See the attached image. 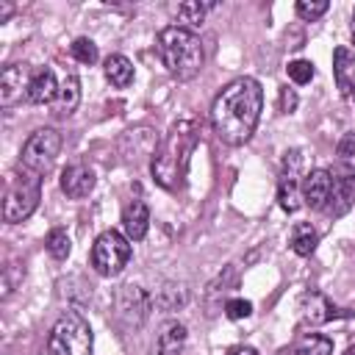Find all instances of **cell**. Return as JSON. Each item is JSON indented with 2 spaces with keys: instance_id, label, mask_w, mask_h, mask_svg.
Instances as JSON below:
<instances>
[{
  "instance_id": "1",
  "label": "cell",
  "mask_w": 355,
  "mask_h": 355,
  "mask_svg": "<svg viewBox=\"0 0 355 355\" xmlns=\"http://www.w3.org/2000/svg\"><path fill=\"white\" fill-rule=\"evenodd\" d=\"M261 108H263L261 83L255 78H236L216 94V100L211 105L214 133L225 144H233V147L250 141V136L258 128Z\"/></svg>"
},
{
  "instance_id": "2",
  "label": "cell",
  "mask_w": 355,
  "mask_h": 355,
  "mask_svg": "<svg viewBox=\"0 0 355 355\" xmlns=\"http://www.w3.org/2000/svg\"><path fill=\"white\" fill-rule=\"evenodd\" d=\"M197 122L194 119H180L172 125V130L166 133V139L161 141V147L153 153L150 161V172L155 178V183L166 191H175L183 186V175L189 166V155L197 144Z\"/></svg>"
},
{
  "instance_id": "3",
  "label": "cell",
  "mask_w": 355,
  "mask_h": 355,
  "mask_svg": "<svg viewBox=\"0 0 355 355\" xmlns=\"http://www.w3.org/2000/svg\"><path fill=\"white\" fill-rule=\"evenodd\" d=\"M158 55L166 72L178 80H191L202 69V61H205L197 33L180 25H169L158 33Z\"/></svg>"
},
{
  "instance_id": "4",
  "label": "cell",
  "mask_w": 355,
  "mask_h": 355,
  "mask_svg": "<svg viewBox=\"0 0 355 355\" xmlns=\"http://www.w3.org/2000/svg\"><path fill=\"white\" fill-rule=\"evenodd\" d=\"M39 200H42V175L22 166V172L8 178L6 200H3V219L8 225L25 222L36 211Z\"/></svg>"
},
{
  "instance_id": "5",
  "label": "cell",
  "mask_w": 355,
  "mask_h": 355,
  "mask_svg": "<svg viewBox=\"0 0 355 355\" xmlns=\"http://www.w3.org/2000/svg\"><path fill=\"white\" fill-rule=\"evenodd\" d=\"M47 355H92V327L89 322L67 311L47 336Z\"/></svg>"
},
{
  "instance_id": "6",
  "label": "cell",
  "mask_w": 355,
  "mask_h": 355,
  "mask_svg": "<svg viewBox=\"0 0 355 355\" xmlns=\"http://www.w3.org/2000/svg\"><path fill=\"white\" fill-rule=\"evenodd\" d=\"M130 239L119 230H103L92 247V266L103 277H116L130 261Z\"/></svg>"
},
{
  "instance_id": "7",
  "label": "cell",
  "mask_w": 355,
  "mask_h": 355,
  "mask_svg": "<svg viewBox=\"0 0 355 355\" xmlns=\"http://www.w3.org/2000/svg\"><path fill=\"white\" fill-rule=\"evenodd\" d=\"M58 150H61V133L53 128H39L22 144V166L36 175H44L55 164Z\"/></svg>"
},
{
  "instance_id": "8",
  "label": "cell",
  "mask_w": 355,
  "mask_h": 355,
  "mask_svg": "<svg viewBox=\"0 0 355 355\" xmlns=\"http://www.w3.org/2000/svg\"><path fill=\"white\" fill-rule=\"evenodd\" d=\"M338 316H344V313L322 291H302V297H300V319H302V324L319 327V324L333 322Z\"/></svg>"
},
{
  "instance_id": "9",
  "label": "cell",
  "mask_w": 355,
  "mask_h": 355,
  "mask_svg": "<svg viewBox=\"0 0 355 355\" xmlns=\"http://www.w3.org/2000/svg\"><path fill=\"white\" fill-rule=\"evenodd\" d=\"M300 191H302V202L305 205H311L313 211H324V205L330 200V191H333V172H327V169H311L302 178Z\"/></svg>"
},
{
  "instance_id": "10",
  "label": "cell",
  "mask_w": 355,
  "mask_h": 355,
  "mask_svg": "<svg viewBox=\"0 0 355 355\" xmlns=\"http://www.w3.org/2000/svg\"><path fill=\"white\" fill-rule=\"evenodd\" d=\"M116 305H119V316H122L128 324H136V327H139V324L147 319V313H150V294L141 291L139 286H125V288L119 291Z\"/></svg>"
},
{
  "instance_id": "11",
  "label": "cell",
  "mask_w": 355,
  "mask_h": 355,
  "mask_svg": "<svg viewBox=\"0 0 355 355\" xmlns=\"http://www.w3.org/2000/svg\"><path fill=\"white\" fill-rule=\"evenodd\" d=\"M28 83H31V72L25 64H8L0 75V103L8 108L14 105L22 94H28Z\"/></svg>"
},
{
  "instance_id": "12",
  "label": "cell",
  "mask_w": 355,
  "mask_h": 355,
  "mask_svg": "<svg viewBox=\"0 0 355 355\" xmlns=\"http://www.w3.org/2000/svg\"><path fill=\"white\" fill-rule=\"evenodd\" d=\"M97 178H94V169L86 166V164H72L61 172V191L72 200H80L86 194H92Z\"/></svg>"
},
{
  "instance_id": "13",
  "label": "cell",
  "mask_w": 355,
  "mask_h": 355,
  "mask_svg": "<svg viewBox=\"0 0 355 355\" xmlns=\"http://www.w3.org/2000/svg\"><path fill=\"white\" fill-rule=\"evenodd\" d=\"M58 97V80H55V72L50 67H42L31 75V83H28V94L25 100L33 103V105H44V103H53Z\"/></svg>"
},
{
  "instance_id": "14",
  "label": "cell",
  "mask_w": 355,
  "mask_h": 355,
  "mask_svg": "<svg viewBox=\"0 0 355 355\" xmlns=\"http://www.w3.org/2000/svg\"><path fill=\"white\" fill-rule=\"evenodd\" d=\"M147 227H150V208L144 200H130L122 211V230L130 241H141L147 236Z\"/></svg>"
},
{
  "instance_id": "15",
  "label": "cell",
  "mask_w": 355,
  "mask_h": 355,
  "mask_svg": "<svg viewBox=\"0 0 355 355\" xmlns=\"http://www.w3.org/2000/svg\"><path fill=\"white\" fill-rule=\"evenodd\" d=\"M80 103V80L78 75H67L58 86V97L53 100V116H69Z\"/></svg>"
},
{
  "instance_id": "16",
  "label": "cell",
  "mask_w": 355,
  "mask_h": 355,
  "mask_svg": "<svg viewBox=\"0 0 355 355\" xmlns=\"http://www.w3.org/2000/svg\"><path fill=\"white\" fill-rule=\"evenodd\" d=\"M103 72H105V80L116 89H125L130 80H133V64L130 58H125L122 53H114L103 61Z\"/></svg>"
},
{
  "instance_id": "17",
  "label": "cell",
  "mask_w": 355,
  "mask_h": 355,
  "mask_svg": "<svg viewBox=\"0 0 355 355\" xmlns=\"http://www.w3.org/2000/svg\"><path fill=\"white\" fill-rule=\"evenodd\" d=\"M333 75H336V86L341 89V94H347V89L355 78V53L349 47L333 50Z\"/></svg>"
},
{
  "instance_id": "18",
  "label": "cell",
  "mask_w": 355,
  "mask_h": 355,
  "mask_svg": "<svg viewBox=\"0 0 355 355\" xmlns=\"http://www.w3.org/2000/svg\"><path fill=\"white\" fill-rule=\"evenodd\" d=\"M183 347H186V327L180 322L164 324V330L158 333V341H155V352L158 355H180Z\"/></svg>"
},
{
  "instance_id": "19",
  "label": "cell",
  "mask_w": 355,
  "mask_h": 355,
  "mask_svg": "<svg viewBox=\"0 0 355 355\" xmlns=\"http://www.w3.org/2000/svg\"><path fill=\"white\" fill-rule=\"evenodd\" d=\"M291 250L297 252V255H311L313 250H316V244H319V233H316V227L311 225V222H297L294 227H291Z\"/></svg>"
},
{
  "instance_id": "20",
  "label": "cell",
  "mask_w": 355,
  "mask_h": 355,
  "mask_svg": "<svg viewBox=\"0 0 355 355\" xmlns=\"http://www.w3.org/2000/svg\"><path fill=\"white\" fill-rule=\"evenodd\" d=\"M286 355H333V341H330L327 336L308 333V336H302Z\"/></svg>"
},
{
  "instance_id": "21",
  "label": "cell",
  "mask_w": 355,
  "mask_h": 355,
  "mask_svg": "<svg viewBox=\"0 0 355 355\" xmlns=\"http://www.w3.org/2000/svg\"><path fill=\"white\" fill-rule=\"evenodd\" d=\"M277 202H280V208L286 214H294L302 205V191H300L297 178H280V183H277Z\"/></svg>"
},
{
  "instance_id": "22",
  "label": "cell",
  "mask_w": 355,
  "mask_h": 355,
  "mask_svg": "<svg viewBox=\"0 0 355 355\" xmlns=\"http://www.w3.org/2000/svg\"><path fill=\"white\" fill-rule=\"evenodd\" d=\"M44 247H47V252H50L55 261H64V258L69 255V250H72V241H69L67 230L53 227V230L47 233V239H44Z\"/></svg>"
},
{
  "instance_id": "23",
  "label": "cell",
  "mask_w": 355,
  "mask_h": 355,
  "mask_svg": "<svg viewBox=\"0 0 355 355\" xmlns=\"http://www.w3.org/2000/svg\"><path fill=\"white\" fill-rule=\"evenodd\" d=\"M211 8H216V3H200V0H194V3H180L178 6V14H180L183 22H189L191 28H197V25H202V19H205V14Z\"/></svg>"
},
{
  "instance_id": "24",
  "label": "cell",
  "mask_w": 355,
  "mask_h": 355,
  "mask_svg": "<svg viewBox=\"0 0 355 355\" xmlns=\"http://www.w3.org/2000/svg\"><path fill=\"white\" fill-rule=\"evenodd\" d=\"M69 53H72V58H75V61H80V64H89V67L97 61V44H94L92 39H86V36L75 39V42L69 44Z\"/></svg>"
},
{
  "instance_id": "25",
  "label": "cell",
  "mask_w": 355,
  "mask_h": 355,
  "mask_svg": "<svg viewBox=\"0 0 355 355\" xmlns=\"http://www.w3.org/2000/svg\"><path fill=\"white\" fill-rule=\"evenodd\" d=\"M327 8H330L327 0H300V3H297V17L305 19V22H313V19H319Z\"/></svg>"
},
{
  "instance_id": "26",
  "label": "cell",
  "mask_w": 355,
  "mask_h": 355,
  "mask_svg": "<svg viewBox=\"0 0 355 355\" xmlns=\"http://www.w3.org/2000/svg\"><path fill=\"white\" fill-rule=\"evenodd\" d=\"M288 78L294 80V83H311V78H313V64L311 61H305V58H297V61H291L288 67Z\"/></svg>"
},
{
  "instance_id": "27",
  "label": "cell",
  "mask_w": 355,
  "mask_h": 355,
  "mask_svg": "<svg viewBox=\"0 0 355 355\" xmlns=\"http://www.w3.org/2000/svg\"><path fill=\"white\" fill-rule=\"evenodd\" d=\"M302 169V153L300 150H288L283 155V175L280 178H297Z\"/></svg>"
},
{
  "instance_id": "28",
  "label": "cell",
  "mask_w": 355,
  "mask_h": 355,
  "mask_svg": "<svg viewBox=\"0 0 355 355\" xmlns=\"http://www.w3.org/2000/svg\"><path fill=\"white\" fill-rule=\"evenodd\" d=\"M252 313V302L247 300H227L225 302V316L227 319H247Z\"/></svg>"
},
{
  "instance_id": "29",
  "label": "cell",
  "mask_w": 355,
  "mask_h": 355,
  "mask_svg": "<svg viewBox=\"0 0 355 355\" xmlns=\"http://www.w3.org/2000/svg\"><path fill=\"white\" fill-rule=\"evenodd\" d=\"M336 153H338V158H341L344 164L355 166V133H347V136H344V139L338 141Z\"/></svg>"
},
{
  "instance_id": "30",
  "label": "cell",
  "mask_w": 355,
  "mask_h": 355,
  "mask_svg": "<svg viewBox=\"0 0 355 355\" xmlns=\"http://www.w3.org/2000/svg\"><path fill=\"white\" fill-rule=\"evenodd\" d=\"M294 108H297V94H294V89L286 86V89L280 92V111H283V114H291Z\"/></svg>"
},
{
  "instance_id": "31",
  "label": "cell",
  "mask_w": 355,
  "mask_h": 355,
  "mask_svg": "<svg viewBox=\"0 0 355 355\" xmlns=\"http://www.w3.org/2000/svg\"><path fill=\"white\" fill-rule=\"evenodd\" d=\"M11 14H14V6H11V3H6V0H0V22H6Z\"/></svg>"
},
{
  "instance_id": "32",
  "label": "cell",
  "mask_w": 355,
  "mask_h": 355,
  "mask_svg": "<svg viewBox=\"0 0 355 355\" xmlns=\"http://www.w3.org/2000/svg\"><path fill=\"white\" fill-rule=\"evenodd\" d=\"M225 355H258L252 347H233V349H227Z\"/></svg>"
},
{
  "instance_id": "33",
  "label": "cell",
  "mask_w": 355,
  "mask_h": 355,
  "mask_svg": "<svg viewBox=\"0 0 355 355\" xmlns=\"http://www.w3.org/2000/svg\"><path fill=\"white\" fill-rule=\"evenodd\" d=\"M344 100L355 108V78H352V83H349V89H347V94H344Z\"/></svg>"
},
{
  "instance_id": "34",
  "label": "cell",
  "mask_w": 355,
  "mask_h": 355,
  "mask_svg": "<svg viewBox=\"0 0 355 355\" xmlns=\"http://www.w3.org/2000/svg\"><path fill=\"white\" fill-rule=\"evenodd\" d=\"M349 33H352V42H355V11H352V25H349Z\"/></svg>"
},
{
  "instance_id": "35",
  "label": "cell",
  "mask_w": 355,
  "mask_h": 355,
  "mask_svg": "<svg viewBox=\"0 0 355 355\" xmlns=\"http://www.w3.org/2000/svg\"><path fill=\"white\" fill-rule=\"evenodd\" d=\"M344 355H355V344H352V347H349V349H347Z\"/></svg>"
}]
</instances>
